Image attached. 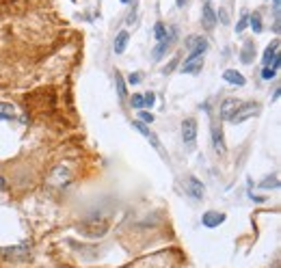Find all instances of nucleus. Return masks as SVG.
I'll return each mask as SVG.
<instances>
[{
    "instance_id": "nucleus-18",
    "label": "nucleus",
    "mask_w": 281,
    "mask_h": 268,
    "mask_svg": "<svg viewBox=\"0 0 281 268\" xmlns=\"http://www.w3.org/2000/svg\"><path fill=\"white\" fill-rule=\"evenodd\" d=\"M115 82H117V93H119V100H126L128 91H126V82H124V78H121V74H119V71H117V74H115Z\"/></svg>"
},
{
    "instance_id": "nucleus-27",
    "label": "nucleus",
    "mask_w": 281,
    "mask_h": 268,
    "mask_svg": "<svg viewBox=\"0 0 281 268\" xmlns=\"http://www.w3.org/2000/svg\"><path fill=\"white\" fill-rule=\"evenodd\" d=\"M221 13V22H225V24H227V13L225 11H219Z\"/></svg>"
},
{
    "instance_id": "nucleus-14",
    "label": "nucleus",
    "mask_w": 281,
    "mask_h": 268,
    "mask_svg": "<svg viewBox=\"0 0 281 268\" xmlns=\"http://www.w3.org/2000/svg\"><path fill=\"white\" fill-rule=\"evenodd\" d=\"M223 78H225V82H229V84H236V86H242L244 82V76L240 74V71H236V69H227L225 74H223Z\"/></svg>"
},
{
    "instance_id": "nucleus-29",
    "label": "nucleus",
    "mask_w": 281,
    "mask_h": 268,
    "mask_svg": "<svg viewBox=\"0 0 281 268\" xmlns=\"http://www.w3.org/2000/svg\"><path fill=\"white\" fill-rule=\"evenodd\" d=\"M0 191H5V180L0 177Z\"/></svg>"
},
{
    "instance_id": "nucleus-17",
    "label": "nucleus",
    "mask_w": 281,
    "mask_h": 268,
    "mask_svg": "<svg viewBox=\"0 0 281 268\" xmlns=\"http://www.w3.org/2000/svg\"><path fill=\"white\" fill-rule=\"evenodd\" d=\"M154 37L158 39V41H164L169 37V28L162 24V22H158V24L154 26Z\"/></svg>"
},
{
    "instance_id": "nucleus-13",
    "label": "nucleus",
    "mask_w": 281,
    "mask_h": 268,
    "mask_svg": "<svg viewBox=\"0 0 281 268\" xmlns=\"http://www.w3.org/2000/svg\"><path fill=\"white\" fill-rule=\"evenodd\" d=\"M201 18H204V24L206 28H214L216 26V13L210 5H204L201 7Z\"/></svg>"
},
{
    "instance_id": "nucleus-21",
    "label": "nucleus",
    "mask_w": 281,
    "mask_h": 268,
    "mask_svg": "<svg viewBox=\"0 0 281 268\" xmlns=\"http://www.w3.org/2000/svg\"><path fill=\"white\" fill-rule=\"evenodd\" d=\"M247 24H249V16L247 13H242V18L238 20V24H236V33H242L244 28H247Z\"/></svg>"
},
{
    "instance_id": "nucleus-9",
    "label": "nucleus",
    "mask_w": 281,
    "mask_h": 268,
    "mask_svg": "<svg viewBox=\"0 0 281 268\" xmlns=\"http://www.w3.org/2000/svg\"><path fill=\"white\" fill-rule=\"evenodd\" d=\"M186 191H189V195L193 199H204V195H206V188L197 177H189V182H186Z\"/></svg>"
},
{
    "instance_id": "nucleus-22",
    "label": "nucleus",
    "mask_w": 281,
    "mask_h": 268,
    "mask_svg": "<svg viewBox=\"0 0 281 268\" xmlns=\"http://www.w3.org/2000/svg\"><path fill=\"white\" fill-rule=\"evenodd\" d=\"M275 76H277V69L275 67H264L262 69V78H264V80H272Z\"/></svg>"
},
{
    "instance_id": "nucleus-20",
    "label": "nucleus",
    "mask_w": 281,
    "mask_h": 268,
    "mask_svg": "<svg viewBox=\"0 0 281 268\" xmlns=\"http://www.w3.org/2000/svg\"><path fill=\"white\" fill-rule=\"evenodd\" d=\"M132 108H136V111H143V108H145V96H143V93H134L132 96Z\"/></svg>"
},
{
    "instance_id": "nucleus-5",
    "label": "nucleus",
    "mask_w": 281,
    "mask_h": 268,
    "mask_svg": "<svg viewBox=\"0 0 281 268\" xmlns=\"http://www.w3.org/2000/svg\"><path fill=\"white\" fill-rule=\"evenodd\" d=\"M132 126H134L136 130H139V132H141L143 136H145V139H147V141H151V145H154V149L158 151V154H162V156H164V151H162V145H160V141H158V139H156V134H154V132H151V130H149V128H147L145 124H141V121H134V124H132ZM164 158H167V156H164Z\"/></svg>"
},
{
    "instance_id": "nucleus-6",
    "label": "nucleus",
    "mask_w": 281,
    "mask_h": 268,
    "mask_svg": "<svg viewBox=\"0 0 281 268\" xmlns=\"http://www.w3.org/2000/svg\"><path fill=\"white\" fill-rule=\"evenodd\" d=\"M210 134H212V145H214V149L219 151V154H225V139H223V130H221V126H216V121H212Z\"/></svg>"
},
{
    "instance_id": "nucleus-28",
    "label": "nucleus",
    "mask_w": 281,
    "mask_h": 268,
    "mask_svg": "<svg viewBox=\"0 0 281 268\" xmlns=\"http://www.w3.org/2000/svg\"><path fill=\"white\" fill-rule=\"evenodd\" d=\"M279 3H281V0H272V7H275V13H279Z\"/></svg>"
},
{
    "instance_id": "nucleus-26",
    "label": "nucleus",
    "mask_w": 281,
    "mask_h": 268,
    "mask_svg": "<svg viewBox=\"0 0 281 268\" xmlns=\"http://www.w3.org/2000/svg\"><path fill=\"white\" fill-rule=\"evenodd\" d=\"M128 82H130V84H139V82H141V74H139V71H136V74H130Z\"/></svg>"
},
{
    "instance_id": "nucleus-2",
    "label": "nucleus",
    "mask_w": 281,
    "mask_h": 268,
    "mask_svg": "<svg viewBox=\"0 0 281 268\" xmlns=\"http://www.w3.org/2000/svg\"><path fill=\"white\" fill-rule=\"evenodd\" d=\"M182 139L189 145V149H193L195 139H197V121L195 119H184L182 121Z\"/></svg>"
},
{
    "instance_id": "nucleus-23",
    "label": "nucleus",
    "mask_w": 281,
    "mask_h": 268,
    "mask_svg": "<svg viewBox=\"0 0 281 268\" xmlns=\"http://www.w3.org/2000/svg\"><path fill=\"white\" fill-rule=\"evenodd\" d=\"M139 117H141V124H151V121H154V115L147 113V111H141Z\"/></svg>"
},
{
    "instance_id": "nucleus-8",
    "label": "nucleus",
    "mask_w": 281,
    "mask_h": 268,
    "mask_svg": "<svg viewBox=\"0 0 281 268\" xmlns=\"http://www.w3.org/2000/svg\"><path fill=\"white\" fill-rule=\"evenodd\" d=\"M238 100L236 98H227V100H223V104H221V117L225 119V121H232L234 117V113H236V108H238Z\"/></svg>"
},
{
    "instance_id": "nucleus-1",
    "label": "nucleus",
    "mask_w": 281,
    "mask_h": 268,
    "mask_svg": "<svg viewBox=\"0 0 281 268\" xmlns=\"http://www.w3.org/2000/svg\"><path fill=\"white\" fill-rule=\"evenodd\" d=\"M259 111H262V106H259L257 102H240L236 108V113H234V117H232V124H242L244 119L255 117Z\"/></svg>"
},
{
    "instance_id": "nucleus-16",
    "label": "nucleus",
    "mask_w": 281,
    "mask_h": 268,
    "mask_svg": "<svg viewBox=\"0 0 281 268\" xmlns=\"http://www.w3.org/2000/svg\"><path fill=\"white\" fill-rule=\"evenodd\" d=\"M128 39H130V35L126 33V31H121L119 35H117V39H115V52H117V54H121V52H124V50H126V46H128Z\"/></svg>"
},
{
    "instance_id": "nucleus-15",
    "label": "nucleus",
    "mask_w": 281,
    "mask_h": 268,
    "mask_svg": "<svg viewBox=\"0 0 281 268\" xmlns=\"http://www.w3.org/2000/svg\"><path fill=\"white\" fill-rule=\"evenodd\" d=\"M253 56H255V43L247 41L244 43V48H242V52H240V61L242 63H251L253 61Z\"/></svg>"
},
{
    "instance_id": "nucleus-30",
    "label": "nucleus",
    "mask_w": 281,
    "mask_h": 268,
    "mask_svg": "<svg viewBox=\"0 0 281 268\" xmlns=\"http://www.w3.org/2000/svg\"><path fill=\"white\" fill-rule=\"evenodd\" d=\"M121 3H124V5H130V3H132V0H121Z\"/></svg>"
},
{
    "instance_id": "nucleus-24",
    "label": "nucleus",
    "mask_w": 281,
    "mask_h": 268,
    "mask_svg": "<svg viewBox=\"0 0 281 268\" xmlns=\"http://www.w3.org/2000/svg\"><path fill=\"white\" fill-rule=\"evenodd\" d=\"M143 96H145V108H151L156 104V96H154V93H143Z\"/></svg>"
},
{
    "instance_id": "nucleus-19",
    "label": "nucleus",
    "mask_w": 281,
    "mask_h": 268,
    "mask_svg": "<svg viewBox=\"0 0 281 268\" xmlns=\"http://www.w3.org/2000/svg\"><path fill=\"white\" fill-rule=\"evenodd\" d=\"M249 24H251V28H253L255 33H262V28H264L262 26V16H259L257 11L253 13V16H249Z\"/></svg>"
},
{
    "instance_id": "nucleus-4",
    "label": "nucleus",
    "mask_w": 281,
    "mask_h": 268,
    "mask_svg": "<svg viewBox=\"0 0 281 268\" xmlns=\"http://www.w3.org/2000/svg\"><path fill=\"white\" fill-rule=\"evenodd\" d=\"M201 67H204V54H189V59L182 65V71L184 74H199Z\"/></svg>"
},
{
    "instance_id": "nucleus-3",
    "label": "nucleus",
    "mask_w": 281,
    "mask_h": 268,
    "mask_svg": "<svg viewBox=\"0 0 281 268\" xmlns=\"http://www.w3.org/2000/svg\"><path fill=\"white\" fill-rule=\"evenodd\" d=\"M186 50H189V54H204L208 50V41L201 37V35H193V37L186 39Z\"/></svg>"
},
{
    "instance_id": "nucleus-11",
    "label": "nucleus",
    "mask_w": 281,
    "mask_h": 268,
    "mask_svg": "<svg viewBox=\"0 0 281 268\" xmlns=\"http://www.w3.org/2000/svg\"><path fill=\"white\" fill-rule=\"evenodd\" d=\"M275 59H279V39H275L270 43L268 48L264 50V56H262V65L264 67H268V65L275 61Z\"/></svg>"
},
{
    "instance_id": "nucleus-25",
    "label": "nucleus",
    "mask_w": 281,
    "mask_h": 268,
    "mask_svg": "<svg viewBox=\"0 0 281 268\" xmlns=\"http://www.w3.org/2000/svg\"><path fill=\"white\" fill-rule=\"evenodd\" d=\"M259 186H262V188H277L279 186V182H277V177H272V180H264V182L262 184H259Z\"/></svg>"
},
{
    "instance_id": "nucleus-7",
    "label": "nucleus",
    "mask_w": 281,
    "mask_h": 268,
    "mask_svg": "<svg viewBox=\"0 0 281 268\" xmlns=\"http://www.w3.org/2000/svg\"><path fill=\"white\" fill-rule=\"evenodd\" d=\"M175 37H177V31H175V28H169V37L164 39V41H160V43H158V46L154 48V52H151V56H154V59L158 61V59H160V56H162V54H164V52H167V50H169L171 41L175 39Z\"/></svg>"
},
{
    "instance_id": "nucleus-10",
    "label": "nucleus",
    "mask_w": 281,
    "mask_h": 268,
    "mask_svg": "<svg viewBox=\"0 0 281 268\" xmlns=\"http://www.w3.org/2000/svg\"><path fill=\"white\" fill-rule=\"evenodd\" d=\"M201 223H204L206 227L214 229V227H219L221 223H225V214L223 212H206L204 216H201Z\"/></svg>"
},
{
    "instance_id": "nucleus-12",
    "label": "nucleus",
    "mask_w": 281,
    "mask_h": 268,
    "mask_svg": "<svg viewBox=\"0 0 281 268\" xmlns=\"http://www.w3.org/2000/svg\"><path fill=\"white\" fill-rule=\"evenodd\" d=\"M3 255L11 257V259H24V257H28V247L26 244H20V247H13V249H3Z\"/></svg>"
}]
</instances>
